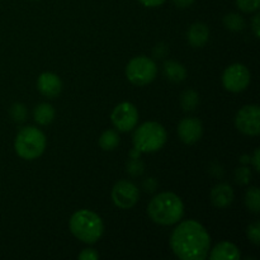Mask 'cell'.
<instances>
[{
    "label": "cell",
    "mask_w": 260,
    "mask_h": 260,
    "mask_svg": "<svg viewBox=\"0 0 260 260\" xmlns=\"http://www.w3.org/2000/svg\"><path fill=\"white\" fill-rule=\"evenodd\" d=\"M156 187H157V183L154 178H147V179L144 182V188L146 192H150V193L154 192V190L156 189Z\"/></svg>",
    "instance_id": "83f0119b"
},
{
    "label": "cell",
    "mask_w": 260,
    "mask_h": 260,
    "mask_svg": "<svg viewBox=\"0 0 260 260\" xmlns=\"http://www.w3.org/2000/svg\"><path fill=\"white\" fill-rule=\"evenodd\" d=\"M202 122L197 118L188 117V118L182 119L179 122V124H178V135H179V139L184 144H196L197 141H200V139L202 137Z\"/></svg>",
    "instance_id": "8fae6325"
},
{
    "label": "cell",
    "mask_w": 260,
    "mask_h": 260,
    "mask_svg": "<svg viewBox=\"0 0 260 260\" xmlns=\"http://www.w3.org/2000/svg\"><path fill=\"white\" fill-rule=\"evenodd\" d=\"M70 230L78 240L85 244H95L104 231L103 221L95 212L89 210L76 211L70 218Z\"/></svg>",
    "instance_id": "3957f363"
},
{
    "label": "cell",
    "mask_w": 260,
    "mask_h": 260,
    "mask_svg": "<svg viewBox=\"0 0 260 260\" xmlns=\"http://www.w3.org/2000/svg\"><path fill=\"white\" fill-rule=\"evenodd\" d=\"M234 201V190L226 183H221L211 190V202L217 208H226Z\"/></svg>",
    "instance_id": "4fadbf2b"
},
{
    "label": "cell",
    "mask_w": 260,
    "mask_h": 260,
    "mask_svg": "<svg viewBox=\"0 0 260 260\" xmlns=\"http://www.w3.org/2000/svg\"><path fill=\"white\" fill-rule=\"evenodd\" d=\"M187 38L192 47L201 48L207 43L208 38H210V29L205 23H194L188 29Z\"/></svg>",
    "instance_id": "5bb4252c"
},
{
    "label": "cell",
    "mask_w": 260,
    "mask_h": 260,
    "mask_svg": "<svg viewBox=\"0 0 260 260\" xmlns=\"http://www.w3.org/2000/svg\"><path fill=\"white\" fill-rule=\"evenodd\" d=\"M37 88L42 95L47 96V98H55L61 93L62 83L56 74L43 73L41 74L37 80Z\"/></svg>",
    "instance_id": "7c38bea8"
},
{
    "label": "cell",
    "mask_w": 260,
    "mask_h": 260,
    "mask_svg": "<svg viewBox=\"0 0 260 260\" xmlns=\"http://www.w3.org/2000/svg\"><path fill=\"white\" fill-rule=\"evenodd\" d=\"M245 205L251 212H260V192L258 187L249 188L245 194Z\"/></svg>",
    "instance_id": "ffe728a7"
},
{
    "label": "cell",
    "mask_w": 260,
    "mask_h": 260,
    "mask_svg": "<svg viewBox=\"0 0 260 260\" xmlns=\"http://www.w3.org/2000/svg\"><path fill=\"white\" fill-rule=\"evenodd\" d=\"M198 103H200V96H198L197 91L188 89L180 96V104H182L183 109L185 112H192L197 108Z\"/></svg>",
    "instance_id": "d6986e66"
},
{
    "label": "cell",
    "mask_w": 260,
    "mask_h": 260,
    "mask_svg": "<svg viewBox=\"0 0 260 260\" xmlns=\"http://www.w3.org/2000/svg\"><path fill=\"white\" fill-rule=\"evenodd\" d=\"M14 149L22 159L35 160L43 154L46 149V136L37 127L28 126L18 132Z\"/></svg>",
    "instance_id": "277c9868"
},
{
    "label": "cell",
    "mask_w": 260,
    "mask_h": 260,
    "mask_svg": "<svg viewBox=\"0 0 260 260\" xmlns=\"http://www.w3.org/2000/svg\"><path fill=\"white\" fill-rule=\"evenodd\" d=\"M147 213L157 225L170 226L182 220L184 215V205L175 193L162 192L150 201Z\"/></svg>",
    "instance_id": "7a4b0ae2"
},
{
    "label": "cell",
    "mask_w": 260,
    "mask_h": 260,
    "mask_svg": "<svg viewBox=\"0 0 260 260\" xmlns=\"http://www.w3.org/2000/svg\"><path fill=\"white\" fill-rule=\"evenodd\" d=\"M235 180L238 184L245 185L251 180V172L248 168H238L235 170Z\"/></svg>",
    "instance_id": "d4e9b609"
},
{
    "label": "cell",
    "mask_w": 260,
    "mask_h": 260,
    "mask_svg": "<svg viewBox=\"0 0 260 260\" xmlns=\"http://www.w3.org/2000/svg\"><path fill=\"white\" fill-rule=\"evenodd\" d=\"M33 117L35 121L41 126H47L55 118V109L51 104L48 103H41L33 111Z\"/></svg>",
    "instance_id": "e0dca14e"
},
{
    "label": "cell",
    "mask_w": 260,
    "mask_h": 260,
    "mask_svg": "<svg viewBox=\"0 0 260 260\" xmlns=\"http://www.w3.org/2000/svg\"><path fill=\"white\" fill-rule=\"evenodd\" d=\"M119 145V136L113 129H107L99 137V146L104 151H112Z\"/></svg>",
    "instance_id": "ac0fdd59"
},
{
    "label": "cell",
    "mask_w": 260,
    "mask_h": 260,
    "mask_svg": "<svg viewBox=\"0 0 260 260\" xmlns=\"http://www.w3.org/2000/svg\"><path fill=\"white\" fill-rule=\"evenodd\" d=\"M157 73L156 63L146 56L134 57L126 66V76L135 85H147L155 79Z\"/></svg>",
    "instance_id": "8992f818"
},
{
    "label": "cell",
    "mask_w": 260,
    "mask_h": 260,
    "mask_svg": "<svg viewBox=\"0 0 260 260\" xmlns=\"http://www.w3.org/2000/svg\"><path fill=\"white\" fill-rule=\"evenodd\" d=\"M78 258L80 260H96L99 259V254L94 249H84Z\"/></svg>",
    "instance_id": "4316f807"
},
{
    "label": "cell",
    "mask_w": 260,
    "mask_h": 260,
    "mask_svg": "<svg viewBox=\"0 0 260 260\" xmlns=\"http://www.w3.org/2000/svg\"><path fill=\"white\" fill-rule=\"evenodd\" d=\"M167 131L157 122H145L134 134V146L140 152H156L167 142Z\"/></svg>",
    "instance_id": "5b68a950"
},
{
    "label": "cell",
    "mask_w": 260,
    "mask_h": 260,
    "mask_svg": "<svg viewBox=\"0 0 260 260\" xmlns=\"http://www.w3.org/2000/svg\"><path fill=\"white\" fill-rule=\"evenodd\" d=\"M250 71L243 63H234L225 70L222 75V84L226 90L240 93L250 84Z\"/></svg>",
    "instance_id": "52a82bcc"
},
{
    "label": "cell",
    "mask_w": 260,
    "mask_h": 260,
    "mask_svg": "<svg viewBox=\"0 0 260 260\" xmlns=\"http://www.w3.org/2000/svg\"><path fill=\"white\" fill-rule=\"evenodd\" d=\"M259 22H260V15L256 14L255 17H254V19H253V30H254V33H255L256 38H258L260 36V24H259Z\"/></svg>",
    "instance_id": "f546056e"
},
{
    "label": "cell",
    "mask_w": 260,
    "mask_h": 260,
    "mask_svg": "<svg viewBox=\"0 0 260 260\" xmlns=\"http://www.w3.org/2000/svg\"><path fill=\"white\" fill-rule=\"evenodd\" d=\"M145 165L139 157H132L128 162H127V173L131 174L132 177H139L144 173Z\"/></svg>",
    "instance_id": "603a6c76"
},
{
    "label": "cell",
    "mask_w": 260,
    "mask_h": 260,
    "mask_svg": "<svg viewBox=\"0 0 260 260\" xmlns=\"http://www.w3.org/2000/svg\"><path fill=\"white\" fill-rule=\"evenodd\" d=\"M236 128L248 136H258L260 134V109L258 106H245L235 117Z\"/></svg>",
    "instance_id": "ba28073f"
},
{
    "label": "cell",
    "mask_w": 260,
    "mask_h": 260,
    "mask_svg": "<svg viewBox=\"0 0 260 260\" xmlns=\"http://www.w3.org/2000/svg\"><path fill=\"white\" fill-rule=\"evenodd\" d=\"M223 24L229 30L239 32V30H243L244 27H245V20L236 13H230V14L225 15V18H223Z\"/></svg>",
    "instance_id": "44dd1931"
},
{
    "label": "cell",
    "mask_w": 260,
    "mask_h": 260,
    "mask_svg": "<svg viewBox=\"0 0 260 260\" xmlns=\"http://www.w3.org/2000/svg\"><path fill=\"white\" fill-rule=\"evenodd\" d=\"M140 197L139 188L129 180H119L112 189V200L114 205L122 210L134 207Z\"/></svg>",
    "instance_id": "30bf717a"
},
{
    "label": "cell",
    "mask_w": 260,
    "mask_h": 260,
    "mask_svg": "<svg viewBox=\"0 0 260 260\" xmlns=\"http://www.w3.org/2000/svg\"><path fill=\"white\" fill-rule=\"evenodd\" d=\"M111 118L112 123L118 131L128 132L136 127L139 122V112L134 104L123 102L113 109Z\"/></svg>",
    "instance_id": "9c48e42d"
},
{
    "label": "cell",
    "mask_w": 260,
    "mask_h": 260,
    "mask_svg": "<svg viewBox=\"0 0 260 260\" xmlns=\"http://www.w3.org/2000/svg\"><path fill=\"white\" fill-rule=\"evenodd\" d=\"M164 75L168 80L173 81V83H180L187 76V70L182 63L177 62V61H165L164 63Z\"/></svg>",
    "instance_id": "2e32d148"
},
{
    "label": "cell",
    "mask_w": 260,
    "mask_h": 260,
    "mask_svg": "<svg viewBox=\"0 0 260 260\" xmlns=\"http://www.w3.org/2000/svg\"><path fill=\"white\" fill-rule=\"evenodd\" d=\"M165 52H167V47H165L162 43L157 45L154 50V55L156 56V57H162V56L165 55Z\"/></svg>",
    "instance_id": "4dcf8cb0"
},
{
    "label": "cell",
    "mask_w": 260,
    "mask_h": 260,
    "mask_svg": "<svg viewBox=\"0 0 260 260\" xmlns=\"http://www.w3.org/2000/svg\"><path fill=\"white\" fill-rule=\"evenodd\" d=\"M142 5L149 8H154V7H159V5L164 4L165 0H139Z\"/></svg>",
    "instance_id": "f1b7e54d"
},
{
    "label": "cell",
    "mask_w": 260,
    "mask_h": 260,
    "mask_svg": "<svg viewBox=\"0 0 260 260\" xmlns=\"http://www.w3.org/2000/svg\"><path fill=\"white\" fill-rule=\"evenodd\" d=\"M170 246L179 259L203 260L210 253L211 238L200 222L183 221L173 231Z\"/></svg>",
    "instance_id": "6da1fadb"
},
{
    "label": "cell",
    "mask_w": 260,
    "mask_h": 260,
    "mask_svg": "<svg viewBox=\"0 0 260 260\" xmlns=\"http://www.w3.org/2000/svg\"><path fill=\"white\" fill-rule=\"evenodd\" d=\"M253 161H254V167H255L256 172H259V150H255L254 152V157H253Z\"/></svg>",
    "instance_id": "d6a6232c"
},
{
    "label": "cell",
    "mask_w": 260,
    "mask_h": 260,
    "mask_svg": "<svg viewBox=\"0 0 260 260\" xmlns=\"http://www.w3.org/2000/svg\"><path fill=\"white\" fill-rule=\"evenodd\" d=\"M10 116H12L13 121L18 122H24L27 118V108L20 103H14L10 108Z\"/></svg>",
    "instance_id": "7402d4cb"
},
{
    "label": "cell",
    "mask_w": 260,
    "mask_h": 260,
    "mask_svg": "<svg viewBox=\"0 0 260 260\" xmlns=\"http://www.w3.org/2000/svg\"><path fill=\"white\" fill-rule=\"evenodd\" d=\"M173 2L179 8H188L194 3V0H173Z\"/></svg>",
    "instance_id": "1f68e13d"
},
{
    "label": "cell",
    "mask_w": 260,
    "mask_h": 260,
    "mask_svg": "<svg viewBox=\"0 0 260 260\" xmlns=\"http://www.w3.org/2000/svg\"><path fill=\"white\" fill-rule=\"evenodd\" d=\"M210 258L212 260H238L240 259V251L235 244L230 241H222L213 248Z\"/></svg>",
    "instance_id": "9a60e30c"
},
{
    "label": "cell",
    "mask_w": 260,
    "mask_h": 260,
    "mask_svg": "<svg viewBox=\"0 0 260 260\" xmlns=\"http://www.w3.org/2000/svg\"><path fill=\"white\" fill-rule=\"evenodd\" d=\"M246 235H248L249 240L251 241L255 245H259L260 244V223L259 221L251 223V225L248 226V230H246Z\"/></svg>",
    "instance_id": "484cf974"
},
{
    "label": "cell",
    "mask_w": 260,
    "mask_h": 260,
    "mask_svg": "<svg viewBox=\"0 0 260 260\" xmlns=\"http://www.w3.org/2000/svg\"><path fill=\"white\" fill-rule=\"evenodd\" d=\"M238 8L244 13H253L259 9L260 0H236Z\"/></svg>",
    "instance_id": "cb8c5ba5"
}]
</instances>
